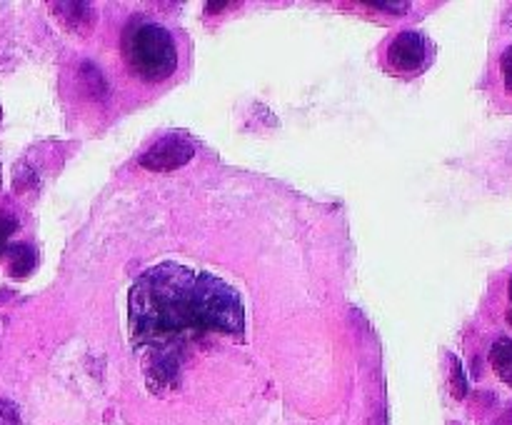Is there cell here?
<instances>
[{"label": "cell", "mask_w": 512, "mask_h": 425, "mask_svg": "<svg viewBox=\"0 0 512 425\" xmlns=\"http://www.w3.org/2000/svg\"><path fill=\"white\" fill-rule=\"evenodd\" d=\"M133 345H163L193 333L240 335L245 315L233 285L203 270L160 263L140 273L128 295Z\"/></svg>", "instance_id": "cell-1"}, {"label": "cell", "mask_w": 512, "mask_h": 425, "mask_svg": "<svg viewBox=\"0 0 512 425\" xmlns=\"http://www.w3.org/2000/svg\"><path fill=\"white\" fill-rule=\"evenodd\" d=\"M123 58L130 73L145 83H163L178 68V48L168 28L133 18L123 30Z\"/></svg>", "instance_id": "cell-2"}, {"label": "cell", "mask_w": 512, "mask_h": 425, "mask_svg": "<svg viewBox=\"0 0 512 425\" xmlns=\"http://www.w3.org/2000/svg\"><path fill=\"white\" fill-rule=\"evenodd\" d=\"M433 45L420 30H403L388 45V65L398 73H420L430 65Z\"/></svg>", "instance_id": "cell-3"}, {"label": "cell", "mask_w": 512, "mask_h": 425, "mask_svg": "<svg viewBox=\"0 0 512 425\" xmlns=\"http://www.w3.org/2000/svg\"><path fill=\"white\" fill-rule=\"evenodd\" d=\"M195 155V145L190 143L185 135L170 133L160 138L158 143L150 145L143 155H140V165L155 173H165V170H175L180 165L188 163Z\"/></svg>", "instance_id": "cell-4"}, {"label": "cell", "mask_w": 512, "mask_h": 425, "mask_svg": "<svg viewBox=\"0 0 512 425\" xmlns=\"http://www.w3.org/2000/svg\"><path fill=\"white\" fill-rule=\"evenodd\" d=\"M490 365L498 378L512 388V338L495 340L493 350H490Z\"/></svg>", "instance_id": "cell-5"}, {"label": "cell", "mask_w": 512, "mask_h": 425, "mask_svg": "<svg viewBox=\"0 0 512 425\" xmlns=\"http://www.w3.org/2000/svg\"><path fill=\"white\" fill-rule=\"evenodd\" d=\"M5 253H8V258H10V275H15V278H23V275H28L30 270H33L35 250L30 248V245L15 243V245H10Z\"/></svg>", "instance_id": "cell-6"}, {"label": "cell", "mask_w": 512, "mask_h": 425, "mask_svg": "<svg viewBox=\"0 0 512 425\" xmlns=\"http://www.w3.org/2000/svg\"><path fill=\"white\" fill-rule=\"evenodd\" d=\"M0 425H23L18 405L13 400H0Z\"/></svg>", "instance_id": "cell-7"}, {"label": "cell", "mask_w": 512, "mask_h": 425, "mask_svg": "<svg viewBox=\"0 0 512 425\" xmlns=\"http://www.w3.org/2000/svg\"><path fill=\"white\" fill-rule=\"evenodd\" d=\"M468 393V380L463 375V365L458 358H453V395L455 398H465Z\"/></svg>", "instance_id": "cell-8"}, {"label": "cell", "mask_w": 512, "mask_h": 425, "mask_svg": "<svg viewBox=\"0 0 512 425\" xmlns=\"http://www.w3.org/2000/svg\"><path fill=\"white\" fill-rule=\"evenodd\" d=\"M500 73H503V83L508 88V93H512V45L503 53L500 58Z\"/></svg>", "instance_id": "cell-9"}, {"label": "cell", "mask_w": 512, "mask_h": 425, "mask_svg": "<svg viewBox=\"0 0 512 425\" xmlns=\"http://www.w3.org/2000/svg\"><path fill=\"white\" fill-rule=\"evenodd\" d=\"M15 225L18 223H15L13 218H0V255L8 250V240H10V235H13Z\"/></svg>", "instance_id": "cell-10"}, {"label": "cell", "mask_w": 512, "mask_h": 425, "mask_svg": "<svg viewBox=\"0 0 512 425\" xmlns=\"http://www.w3.org/2000/svg\"><path fill=\"white\" fill-rule=\"evenodd\" d=\"M370 5L378 10H393V13H403V10L410 8V3H385V0H375V3Z\"/></svg>", "instance_id": "cell-11"}, {"label": "cell", "mask_w": 512, "mask_h": 425, "mask_svg": "<svg viewBox=\"0 0 512 425\" xmlns=\"http://www.w3.org/2000/svg\"><path fill=\"white\" fill-rule=\"evenodd\" d=\"M510 300H512V278H510Z\"/></svg>", "instance_id": "cell-12"}, {"label": "cell", "mask_w": 512, "mask_h": 425, "mask_svg": "<svg viewBox=\"0 0 512 425\" xmlns=\"http://www.w3.org/2000/svg\"><path fill=\"white\" fill-rule=\"evenodd\" d=\"M508 320H510V325H512V310H510V315H508Z\"/></svg>", "instance_id": "cell-13"}]
</instances>
